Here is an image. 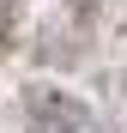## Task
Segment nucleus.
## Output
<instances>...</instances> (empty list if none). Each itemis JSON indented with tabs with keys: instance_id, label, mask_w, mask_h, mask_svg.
Returning a JSON list of instances; mask_svg holds the SVG:
<instances>
[{
	"instance_id": "nucleus-1",
	"label": "nucleus",
	"mask_w": 127,
	"mask_h": 133,
	"mask_svg": "<svg viewBox=\"0 0 127 133\" xmlns=\"http://www.w3.org/2000/svg\"><path fill=\"white\" fill-rule=\"evenodd\" d=\"M30 133H85V109L73 97H55V91H36L30 97Z\"/></svg>"
},
{
	"instance_id": "nucleus-2",
	"label": "nucleus",
	"mask_w": 127,
	"mask_h": 133,
	"mask_svg": "<svg viewBox=\"0 0 127 133\" xmlns=\"http://www.w3.org/2000/svg\"><path fill=\"white\" fill-rule=\"evenodd\" d=\"M0 36H6V18H0Z\"/></svg>"
}]
</instances>
